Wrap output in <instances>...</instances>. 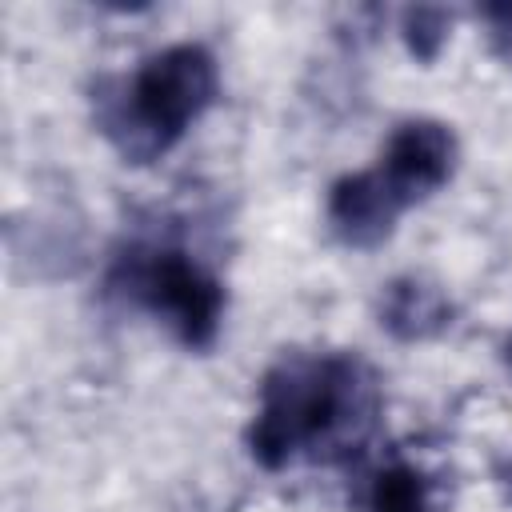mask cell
Instances as JSON below:
<instances>
[{
    "mask_svg": "<svg viewBox=\"0 0 512 512\" xmlns=\"http://www.w3.org/2000/svg\"><path fill=\"white\" fill-rule=\"evenodd\" d=\"M380 380L356 352H284L256 388L248 452L280 472L296 460H348L376 432Z\"/></svg>",
    "mask_w": 512,
    "mask_h": 512,
    "instance_id": "1",
    "label": "cell"
},
{
    "mask_svg": "<svg viewBox=\"0 0 512 512\" xmlns=\"http://www.w3.org/2000/svg\"><path fill=\"white\" fill-rule=\"evenodd\" d=\"M220 72L204 44L152 52L132 76L92 88V124L124 164H152L216 104Z\"/></svg>",
    "mask_w": 512,
    "mask_h": 512,
    "instance_id": "2",
    "label": "cell"
},
{
    "mask_svg": "<svg viewBox=\"0 0 512 512\" xmlns=\"http://www.w3.org/2000/svg\"><path fill=\"white\" fill-rule=\"evenodd\" d=\"M104 292L156 316L188 348L216 344L224 320V284L180 244H128L108 264Z\"/></svg>",
    "mask_w": 512,
    "mask_h": 512,
    "instance_id": "3",
    "label": "cell"
},
{
    "mask_svg": "<svg viewBox=\"0 0 512 512\" xmlns=\"http://www.w3.org/2000/svg\"><path fill=\"white\" fill-rule=\"evenodd\" d=\"M456 160H460L456 132L444 120L416 116V120H404L392 128L372 172L392 192V200L408 212L412 204H424L452 180Z\"/></svg>",
    "mask_w": 512,
    "mask_h": 512,
    "instance_id": "4",
    "label": "cell"
},
{
    "mask_svg": "<svg viewBox=\"0 0 512 512\" xmlns=\"http://www.w3.org/2000/svg\"><path fill=\"white\" fill-rule=\"evenodd\" d=\"M400 216L404 208L392 200V192L380 184L372 168L348 172L328 188L324 220H328V232L344 248H380L396 232Z\"/></svg>",
    "mask_w": 512,
    "mask_h": 512,
    "instance_id": "5",
    "label": "cell"
},
{
    "mask_svg": "<svg viewBox=\"0 0 512 512\" xmlns=\"http://www.w3.org/2000/svg\"><path fill=\"white\" fill-rule=\"evenodd\" d=\"M380 328L404 344L432 340L452 324V300L440 284L424 276H396L380 292Z\"/></svg>",
    "mask_w": 512,
    "mask_h": 512,
    "instance_id": "6",
    "label": "cell"
},
{
    "mask_svg": "<svg viewBox=\"0 0 512 512\" xmlns=\"http://www.w3.org/2000/svg\"><path fill=\"white\" fill-rule=\"evenodd\" d=\"M368 512H436L432 480L416 464L392 460L368 484Z\"/></svg>",
    "mask_w": 512,
    "mask_h": 512,
    "instance_id": "7",
    "label": "cell"
},
{
    "mask_svg": "<svg viewBox=\"0 0 512 512\" xmlns=\"http://www.w3.org/2000/svg\"><path fill=\"white\" fill-rule=\"evenodd\" d=\"M400 28H404V44H408V52H412L420 64H432V60L440 56V48L448 44L452 12H448V8H428V4H420V8H404Z\"/></svg>",
    "mask_w": 512,
    "mask_h": 512,
    "instance_id": "8",
    "label": "cell"
},
{
    "mask_svg": "<svg viewBox=\"0 0 512 512\" xmlns=\"http://www.w3.org/2000/svg\"><path fill=\"white\" fill-rule=\"evenodd\" d=\"M480 16H484V24H488V44H492V52L512 68V4H484Z\"/></svg>",
    "mask_w": 512,
    "mask_h": 512,
    "instance_id": "9",
    "label": "cell"
},
{
    "mask_svg": "<svg viewBox=\"0 0 512 512\" xmlns=\"http://www.w3.org/2000/svg\"><path fill=\"white\" fill-rule=\"evenodd\" d=\"M500 480H504V488H508V496H512V460H504V468H500Z\"/></svg>",
    "mask_w": 512,
    "mask_h": 512,
    "instance_id": "10",
    "label": "cell"
},
{
    "mask_svg": "<svg viewBox=\"0 0 512 512\" xmlns=\"http://www.w3.org/2000/svg\"><path fill=\"white\" fill-rule=\"evenodd\" d=\"M504 364H508V368H512V336H508V340H504Z\"/></svg>",
    "mask_w": 512,
    "mask_h": 512,
    "instance_id": "11",
    "label": "cell"
}]
</instances>
